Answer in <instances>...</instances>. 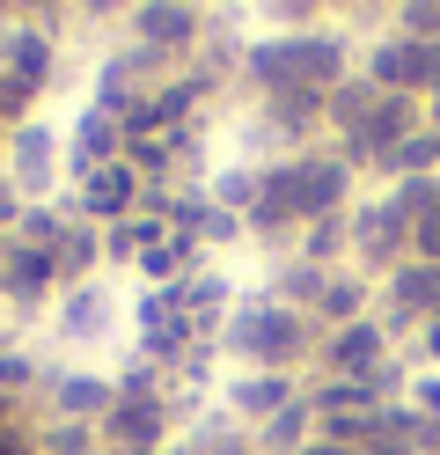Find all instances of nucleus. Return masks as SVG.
Wrapping results in <instances>:
<instances>
[{
  "label": "nucleus",
  "instance_id": "nucleus-7",
  "mask_svg": "<svg viewBox=\"0 0 440 455\" xmlns=\"http://www.w3.org/2000/svg\"><path fill=\"white\" fill-rule=\"evenodd\" d=\"M59 294H67L59 287V258L8 235V258H0V301H8V316H37V308H52Z\"/></svg>",
  "mask_w": 440,
  "mask_h": 455
},
{
  "label": "nucleus",
  "instance_id": "nucleus-3",
  "mask_svg": "<svg viewBox=\"0 0 440 455\" xmlns=\"http://www.w3.org/2000/svg\"><path fill=\"white\" fill-rule=\"evenodd\" d=\"M8 177H15V191L29 198V206H44V198H59V177H67V132H59L52 118H22V125H8Z\"/></svg>",
  "mask_w": 440,
  "mask_h": 455
},
{
  "label": "nucleus",
  "instance_id": "nucleus-12",
  "mask_svg": "<svg viewBox=\"0 0 440 455\" xmlns=\"http://www.w3.org/2000/svg\"><path fill=\"white\" fill-rule=\"evenodd\" d=\"M52 419H81V426H103V411L117 404V382L96 375V367H59L52 375Z\"/></svg>",
  "mask_w": 440,
  "mask_h": 455
},
{
  "label": "nucleus",
  "instance_id": "nucleus-19",
  "mask_svg": "<svg viewBox=\"0 0 440 455\" xmlns=\"http://www.w3.org/2000/svg\"><path fill=\"white\" fill-rule=\"evenodd\" d=\"M389 30L396 37H419V44H440V0H396Z\"/></svg>",
  "mask_w": 440,
  "mask_h": 455
},
{
  "label": "nucleus",
  "instance_id": "nucleus-11",
  "mask_svg": "<svg viewBox=\"0 0 440 455\" xmlns=\"http://www.w3.org/2000/svg\"><path fill=\"white\" fill-rule=\"evenodd\" d=\"M103 162H125V125H117L110 110H96V103H88L81 118L67 125V184L96 177Z\"/></svg>",
  "mask_w": 440,
  "mask_h": 455
},
{
  "label": "nucleus",
  "instance_id": "nucleus-10",
  "mask_svg": "<svg viewBox=\"0 0 440 455\" xmlns=\"http://www.w3.org/2000/svg\"><path fill=\"white\" fill-rule=\"evenodd\" d=\"M117 316V287L110 279H88V287H67L52 301V338L59 346H103Z\"/></svg>",
  "mask_w": 440,
  "mask_h": 455
},
{
  "label": "nucleus",
  "instance_id": "nucleus-4",
  "mask_svg": "<svg viewBox=\"0 0 440 455\" xmlns=\"http://www.w3.org/2000/svg\"><path fill=\"white\" fill-rule=\"evenodd\" d=\"M96 434H103L110 455H162V448H176L184 419H176L169 396H117V404L103 411Z\"/></svg>",
  "mask_w": 440,
  "mask_h": 455
},
{
  "label": "nucleus",
  "instance_id": "nucleus-23",
  "mask_svg": "<svg viewBox=\"0 0 440 455\" xmlns=\"http://www.w3.org/2000/svg\"><path fill=\"white\" fill-rule=\"evenodd\" d=\"M0 455H37V426H8V434H0Z\"/></svg>",
  "mask_w": 440,
  "mask_h": 455
},
{
  "label": "nucleus",
  "instance_id": "nucleus-25",
  "mask_svg": "<svg viewBox=\"0 0 440 455\" xmlns=\"http://www.w3.org/2000/svg\"><path fill=\"white\" fill-rule=\"evenodd\" d=\"M8 426H22V396H0V434Z\"/></svg>",
  "mask_w": 440,
  "mask_h": 455
},
{
  "label": "nucleus",
  "instance_id": "nucleus-1",
  "mask_svg": "<svg viewBox=\"0 0 440 455\" xmlns=\"http://www.w3.org/2000/svg\"><path fill=\"white\" fill-rule=\"evenodd\" d=\"M316 346V323L279 308L272 294H243L235 301V316L220 331V353L235 367H286V375H301V353Z\"/></svg>",
  "mask_w": 440,
  "mask_h": 455
},
{
  "label": "nucleus",
  "instance_id": "nucleus-14",
  "mask_svg": "<svg viewBox=\"0 0 440 455\" xmlns=\"http://www.w3.org/2000/svg\"><path fill=\"white\" fill-rule=\"evenodd\" d=\"M59 287H88V279H103V228H88V220H74L67 235H59Z\"/></svg>",
  "mask_w": 440,
  "mask_h": 455
},
{
  "label": "nucleus",
  "instance_id": "nucleus-26",
  "mask_svg": "<svg viewBox=\"0 0 440 455\" xmlns=\"http://www.w3.org/2000/svg\"><path fill=\"white\" fill-rule=\"evenodd\" d=\"M301 455H352V448H338V441H323V434H316V441H308Z\"/></svg>",
  "mask_w": 440,
  "mask_h": 455
},
{
  "label": "nucleus",
  "instance_id": "nucleus-28",
  "mask_svg": "<svg viewBox=\"0 0 440 455\" xmlns=\"http://www.w3.org/2000/svg\"><path fill=\"white\" fill-rule=\"evenodd\" d=\"M0 258H8V235H0Z\"/></svg>",
  "mask_w": 440,
  "mask_h": 455
},
{
  "label": "nucleus",
  "instance_id": "nucleus-15",
  "mask_svg": "<svg viewBox=\"0 0 440 455\" xmlns=\"http://www.w3.org/2000/svg\"><path fill=\"white\" fill-rule=\"evenodd\" d=\"M374 103H381V89H374L367 74H352L345 89H331V103H323V125H331V132L345 140V132H360V125L374 118Z\"/></svg>",
  "mask_w": 440,
  "mask_h": 455
},
{
  "label": "nucleus",
  "instance_id": "nucleus-6",
  "mask_svg": "<svg viewBox=\"0 0 440 455\" xmlns=\"http://www.w3.org/2000/svg\"><path fill=\"white\" fill-rule=\"evenodd\" d=\"M308 396V375H286V367H235L220 375V411H235L257 434L264 419H279L286 404H301Z\"/></svg>",
  "mask_w": 440,
  "mask_h": 455
},
{
  "label": "nucleus",
  "instance_id": "nucleus-24",
  "mask_svg": "<svg viewBox=\"0 0 440 455\" xmlns=\"http://www.w3.org/2000/svg\"><path fill=\"white\" fill-rule=\"evenodd\" d=\"M411 353H419V360H433V367H440V316H433V323L419 331V346H411Z\"/></svg>",
  "mask_w": 440,
  "mask_h": 455
},
{
  "label": "nucleus",
  "instance_id": "nucleus-17",
  "mask_svg": "<svg viewBox=\"0 0 440 455\" xmlns=\"http://www.w3.org/2000/svg\"><path fill=\"white\" fill-rule=\"evenodd\" d=\"M381 177H389V184H396V177H440V132H433V125H419V132H411L389 162H381Z\"/></svg>",
  "mask_w": 440,
  "mask_h": 455
},
{
  "label": "nucleus",
  "instance_id": "nucleus-5",
  "mask_svg": "<svg viewBox=\"0 0 440 455\" xmlns=\"http://www.w3.org/2000/svg\"><path fill=\"white\" fill-rule=\"evenodd\" d=\"M125 37L162 52V60H198L205 52V8H191V0H140V8H125Z\"/></svg>",
  "mask_w": 440,
  "mask_h": 455
},
{
  "label": "nucleus",
  "instance_id": "nucleus-8",
  "mask_svg": "<svg viewBox=\"0 0 440 455\" xmlns=\"http://www.w3.org/2000/svg\"><path fill=\"white\" fill-rule=\"evenodd\" d=\"M389 353H396V338L381 331V316H367V323H345V331H323V338H316V375L367 382Z\"/></svg>",
  "mask_w": 440,
  "mask_h": 455
},
{
  "label": "nucleus",
  "instance_id": "nucleus-2",
  "mask_svg": "<svg viewBox=\"0 0 440 455\" xmlns=\"http://www.w3.org/2000/svg\"><path fill=\"white\" fill-rule=\"evenodd\" d=\"M345 235H352V258L345 265L360 272V279H374V287L396 265H411V220L389 206V198H360V206L345 213Z\"/></svg>",
  "mask_w": 440,
  "mask_h": 455
},
{
  "label": "nucleus",
  "instance_id": "nucleus-21",
  "mask_svg": "<svg viewBox=\"0 0 440 455\" xmlns=\"http://www.w3.org/2000/svg\"><path fill=\"white\" fill-rule=\"evenodd\" d=\"M411 411H426V419H440V367H426V375L411 382Z\"/></svg>",
  "mask_w": 440,
  "mask_h": 455
},
{
  "label": "nucleus",
  "instance_id": "nucleus-22",
  "mask_svg": "<svg viewBox=\"0 0 440 455\" xmlns=\"http://www.w3.org/2000/svg\"><path fill=\"white\" fill-rule=\"evenodd\" d=\"M22 206H29V198L15 191V177H8V169H0V235H15V220H22Z\"/></svg>",
  "mask_w": 440,
  "mask_h": 455
},
{
  "label": "nucleus",
  "instance_id": "nucleus-13",
  "mask_svg": "<svg viewBox=\"0 0 440 455\" xmlns=\"http://www.w3.org/2000/svg\"><path fill=\"white\" fill-rule=\"evenodd\" d=\"M338 272H345V265H338ZM323 287H331V265H316V258H301V250H286V258L272 265V279H264L257 294H272L279 308H293V316H316Z\"/></svg>",
  "mask_w": 440,
  "mask_h": 455
},
{
  "label": "nucleus",
  "instance_id": "nucleus-27",
  "mask_svg": "<svg viewBox=\"0 0 440 455\" xmlns=\"http://www.w3.org/2000/svg\"><path fill=\"white\" fill-rule=\"evenodd\" d=\"M426 125H433V132H440V89H433V96H426Z\"/></svg>",
  "mask_w": 440,
  "mask_h": 455
},
{
  "label": "nucleus",
  "instance_id": "nucleus-9",
  "mask_svg": "<svg viewBox=\"0 0 440 455\" xmlns=\"http://www.w3.org/2000/svg\"><path fill=\"white\" fill-rule=\"evenodd\" d=\"M74 191V213L88 220V228H117V220H132L140 213V169L132 162H103L96 177H81V184H67Z\"/></svg>",
  "mask_w": 440,
  "mask_h": 455
},
{
  "label": "nucleus",
  "instance_id": "nucleus-20",
  "mask_svg": "<svg viewBox=\"0 0 440 455\" xmlns=\"http://www.w3.org/2000/svg\"><path fill=\"white\" fill-rule=\"evenodd\" d=\"M411 258H419V265H440V213L411 220Z\"/></svg>",
  "mask_w": 440,
  "mask_h": 455
},
{
  "label": "nucleus",
  "instance_id": "nucleus-18",
  "mask_svg": "<svg viewBox=\"0 0 440 455\" xmlns=\"http://www.w3.org/2000/svg\"><path fill=\"white\" fill-rule=\"evenodd\" d=\"M37 455H110L96 426H81V419H44L37 426Z\"/></svg>",
  "mask_w": 440,
  "mask_h": 455
},
{
  "label": "nucleus",
  "instance_id": "nucleus-16",
  "mask_svg": "<svg viewBox=\"0 0 440 455\" xmlns=\"http://www.w3.org/2000/svg\"><path fill=\"white\" fill-rule=\"evenodd\" d=\"M205 191H213L228 213H250L257 191H264V162H228V169H213V177H205Z\"/></svg>",
  "mask_w": 440,
  "mask_h": 455
}]
</instances>
